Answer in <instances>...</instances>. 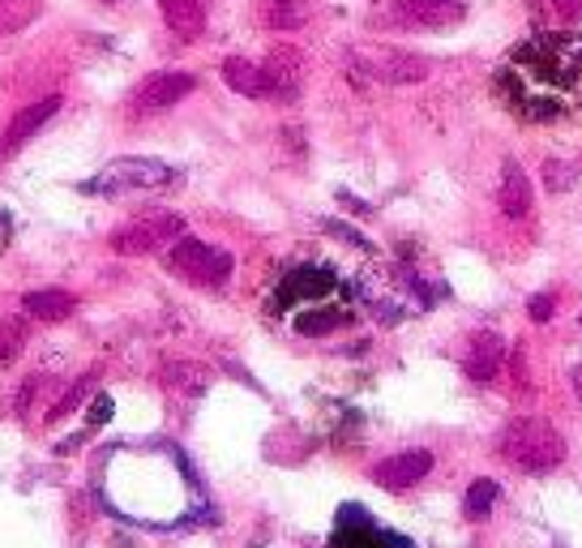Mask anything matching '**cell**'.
Segmentation results:
<instances>
[{"label":"cell","mask_w":582,"mask_h":548,"mask_svg":"<svg viewBox=\"0 0 582 548\" xmlns=\"http://www.w3.org/2000/svg\"><path fill=\"white\" fill-rule=\"evenodd\" d=\"M501 95L518 116L544 125L582 107V39L544 31L518 43L501 65Z\"/></svg>","instance_id":"cell-1"},{"label":"cell","mask_w":582,"mask_h":548,"mask_svg":"<svg viewBox=\"0 0 582 548\" xmlns=\"http://www.w3.org/2000/svg\"><path fill=\"white\" fill-rule=\"evenodd\" d=\"M501 458L510 467H518V472L544 476V472H552L565 458V437L552 424H544V420H515L501 433Z\"/></svg>","instance_id":"cell-2"},{"label":"cell","mask_w":582,"mask_h":548,"mask_svg":"<svg viewBox=\"0 0 582 548\" xmlns=\"http://www.w3.org/2000/svg\"><path fill=\"white\" fill-rule=\"evenodd\" d=\"M176 167H167L159 159H112L98 176H91L82 185V194H98V197H121V194H137V189H167L176 185Z\"/></svg>","instance_id":"cell-3"},{"label":"cell","mask_w":582,"mask_h":548,"mask_svg":"<svg viewBox=\"0 0 582 548\" xmlns=\"http://www.w3.org/2000/svg\"><path fill=\"white\" fill-rule=\"evenodd\" d=\"M167 266L180 275V279H189L197 288H224L227 279H231V254L227 249H215V245H206V240H194V236H180L172 249H167Z\"/></svg>","instance_id":"cell-4"},{"label":"cell","mask_w":582,"mask_h":548,"mask_svg":"<svg viewBox=\"0 0 582 548\" xmlns=\"http://www.w3.org/2000/svg\"><path fill=\"white\" fill-rule=\"evenodd\" d=\"M185 236V219L180 215H150V219H137L112 231V249L116 254H150L159 249L163 240H180Z\"/></svg>","instance_id":"cell-5"},{"label":"cell","mask_w":582,"mask_h":548,"mask_svg":"<svg viewBox=\"0 0 582 548\" xmlns=\"http://www.w3.org/2000/svg\"><path fill=\"white\" fill-rule=\"evenodd\" d=\"M197 91L194 73H180V69H167V73H150L137 91H133V112H163L172 103H180L185 95Z\"/></svg>","instance_id":"cell-6"},{"label":"cell","mask_w":582,"mask_h":548,"mask_svg":"<svg viewBox=\"0 0 582 548\" xmlns=\"http://www.w3.org/2000/svg\"><path fill=\"white\" fill-rule=\"evenodd\" d=\"M433 472V454L428 451H403V454H389L373 467V484H382L389 493H403L412 484H420L424 476Z\"/></svg>","instance_id":"cell-7"},{"label":"cell","mask_w":582,"mask_h":548,"mask_svg":"<svg viewBox=\"0 0 582 548\" xmlns=\"http://www.w3.org/2000/svg\"><path fill=\"white\" fill-rule=\"evenodd\" d=\"M394 13L403 27H450L458 22L463 4L458 0H398Z\"/></svg>","instance_id":"cell-8"},{"label":"cell","mask_w":582,"mask_h":548,"mask_svg":"<svg viewBox=\"0 0 582 548\" xmlns=\"http://www.w3.org/2000/svg\"><path fill=\"white\" fill-rule=\"evenodd\" d=\"M224 82L245 99H274V86H270L266 65H253V61H245V56H227Z\"/></svg>","instance_id":"cell-9"},{"label":"cell","mask_w":582,"mask_h":548,"mask_svg":"<svg viewBox=\"0 0 582 548\" xmlns=\"http://www.w3.org/2000/svg\"><path fill=\"white\" fill-rule=\"evenodd\" d=\"M61 112V95H48L39 99V103H31V107H22L18 116H13V125H9V133H4V151H18V146H27L34 133L43 130L52 116Z\"/></svg>","instance_id":"cell-10"},{"label":"cell","mask_w":582,"mask_h":548,"mask_svg":"<svg viewBox=\"0 0 582 548\" xmlns=\"http://www.w3.org/2000/svg\"><path fill=\"white\" fill-rule=\"evenodd\" d=\"M364 69H368L377 82L407 86V82H420L424 73H428V61H424V56H412V52H386V56L364 61Z\"/></svg>","instance_id":"cell-11"},{"label":"cell","mask_w":582,"mask_h":548,"mask_svg":"<svg viewBox=\"0 0 582 548\" xmlns=\"http://www.w3.org/2000/svg\"><path fill=\"white\" fill-rule=\"evenodd\" d=\"M531 180H527V172L518 167L515 159L501 167V189H497V206L510 215V219H522V215H531Z\"/></svg>","instance_id":"cell-12"},{"label":"cell","mask_w":582,"mask_h":548,"mask_svg":"<svg viewBox=\"0 0 582 548\" xmlns=\"http://www.w3.org/2000/svg\"><path fill=\"white\" fill-rule=\"evenodd\" d=\"M266 73H270V86H274V99H295L300 95V77H304V61L295 48H274L270 61H266Z\"/></svg>","instance_id":"cell-13"},{"label":"cell","mask_w":582,"mask_h":548,"mask_svg":"<svg viewBox=\"0 0 582 548\" xmlns=\"http://www.w3.org/2000/svg\"><path fill=\"white\" fill-rule=\"evenodd\" d=\"M159 13L167 31L180 39H197L206 31V4L201 0H159Z\"/></svg>","instance_id":"cell-14"},{"label":"cell","mask_w":582,"mask_h":548,"mask_svg":"<svg viewBox=\"0 0 582 548\" xmlns=\"http://www.w3.org/2000/svg\"><path fill=\"white\" fill-rule=\"evenodd\" d=\"M501 355H506V343L488 330V334H476L471 348H467V378L476 382H492L497 369H501Z\"/></svg>","instance_id":"cell-15"},{"label":"cell","mask_w":582,"mask_h":548,"mask_svg":"<svg viewBox=\"0 0 582 548\" xmlns=\"http://www.w3.org/2000/svg\"><path fill=\"white\" fill-rule=\"evenodd\" d=\"M22 309L39 318V322H65L69 313L77 309L73 291H61V288H43V291H27L22 296Z\"/></svg>","instance_id":"cell-16"},{"label":"cell","mask_w":582,"mask_h":548,"mask_svg":"<svg viewBox=\"0 0 582 548\" xmlns=\"http://www.w3.org/2000/svg\"><path fill=\"white\" fill-rule=\"evenodd\" d=\"M334 288V275L330 270H318V266H304V270H291L279 288V304H291V300H313L322 291Z\"/></svg>","instance_id":"cell-17"},{"label":"cell","mask_w":582,"mask_h":548,"mask_svg":"<svg viewBox=\"0 0 582 548\" xmlns=\"http://www.w3.org/2000/svg\"><path fill=\"white\" fill-rule=\"evenodd\" d=\"M313 13V0H261V22L270 31H300Z\"/></svg>","instance_id":"cell-18"},{"label":"cell","mask_w":582,"mask_h":548,"mask_svg":"<svg viewBox=\"0 0 582 548\" xmlns=\"http://www.w3.org/2000/svg\"><path fill=\"white\" fill-rule=\"evenodd\" d=\"M39 9H43V0H0V34L27 31L39 18Z\"/></svg>","instance_id":"cell-19"},{"label":"cell","mask_w":582,"mask_h":548,"mask_svg":"<svg viewBox=\"0 0 582 548\" xmlns=\"http://www.w3.org/2000/svg\"><path fill=\"white\" fill-rule=\"evenodd\" d=\"M497 480H476L471 488H467V502H463V510H467V518L471 523H480V518H488V510H492V502H497Z\"/></svg>","instance_id":"cell-20"},{"label":"cell","mask_w":582,"mask_h":548,"mask_svg":"<svg viewBox=\"0 0 582 548\" xmlns=\"http://www.w3.org/2000/svg\"><path fill=\"white\" fill-rule=\"evenodd\" d=\"M27 343V322L22 318H0V364H9Z\"/></svg>","instance_id":"cell-21"},{"label":"cell","mask_w":582,"mask_h":548,"mask_svg":"<svg viewBox=\"0 0 582 548\" xmlns=\"http://www.w3.org/2000/svg\"><path fill=\"white\" fill-rule=\"evenodd\" d=\"M339 325H347V313H300L295 318V330L300 334H330V330H339Z\"/></svg>","instance_id":"cell-22"},{"label":"cell","mask_w":582,"mask_h":548,"mask_svg":"<svg viewBox=\"0 0 582 548\" xmlns=\"http://www.w3.org/2000/svg\"><path fill=\"white\" fill-rule=\"evenodd\" d=\"M95 386V373H86V378H77V386L69 390L65 399H56V403H52V412H48V420H65L69 412H77V407H82V399H86V390Z\"/></svg>","instance_id":"cell-23"},{"label":"cell","mask_w":582,"mask_h":548,"mask_svg":"<svg viewBox=\"0 0 582 548\" xmlns=\"http://www.w3.org/2000/svg\"><path fill=\"white\" fill-rule=\"evenodd\" d=\"M540 18H582V0H536Z\"/></svg>","instance_id":"cell-24"},{"label":"cell","mask_w":582,"mask_h":548,"mask_svg":"<svg viewBox=\"0 0 582 548\" xmlns=\"http://www.w3.org/2000/svg\"><path fill=\"white\" fill-rule=\"evenodd\" d=\"M544 180H549V189H570L574 185V167L570 163H544Z\"/></svg>","instance_id":"cell-25"},{"label":"cell","mask_w":582,"mask_h":548,"mask_svg":"<svg viewBox=\"0 0 582 548\" xmlns=\"http://www.w3.org/2000/svg\"><path fill=\"white\" fill-rule=\"evenodd\" d=\"M527 313H531V322H549L552 318V296L549 291H540V296H531V304H527Z\"/></svg>","instance_id":"cell-26"},{"label":"cell","mask_w":582,"mask_h":548,"mask_svg":"<svg viewBox=\"0 0 582 548\" xmlns=\"http://www.w3.org/2000/svg\"><path fill=\"white\" fill-rule=\"evenodd\" d=\"M322 227H325V231H334V236H343V240H347V245H360V249H368V240H364V236H360L356 227L339 224V219H322Z\"/></svg>","instance_id":"cell-27"},{"label":"cell","mask_w":582,"mask_h":548,"mask_svg":"<svg viewBox=\"0 0 582 548\" xmlns=\"http://www.w3.org/2000/svg\"><path fill=\"white\" fill-rule=\"evenodd\" d=\"M107 416H112V399H98L95 403V424H103Z\"/></svg>","instance_id":"cell-28"},{"label":"cell","mask_w":582,"mask_h":548,"mask_svg":"<svg viewBox=\"0 0 582 548\" xmlns=\"http://www.w3.org/2000/svg\"><path fill=\"white\" fill-rule=\"evenodd\" d=\"M382 540H386L389 548H412V545H407V540H403V536H389V531H386V536H382Z\"/></svg>","instance_id":"cell-29"},{"label":"cell","mask_w":582,"mask_h":548,"mask_svg":"<svg viewBox=\"0 0 582 548\" xmlns=\"http://www.w3.org/2000/svg\"><path fill=\"white\" fill-rule=\"evenodd\" d=\"M574 378H579V394H582V364H579V369H574Z\"/></svg>","instance_id":"cell-30"},{"label":"cell","mask_w":582,"mask_h":548,"mask_svg":"<svg viewBox=\"0 0 582 548\" xmlns=\"http://www.w3.org/2000/svg\"><path fill=\"white\" fill-rule=\"evenodd\" d=\"M0 236H4V215H0Z\"/></svg>","instance_id":"cell-31"},{"label":"cell","mask_w":582,"mask_h":548,"mask_svg":"<svg viewBox=\"0 0 582 548\" xmlns=\"http://www.w3.org/2000/svg\"><path fill=\"white\" fill-rule=\"evenodd\" d=\"M107 4H112V0H107Z\"/></svg>","instance_id":"cell-32"}]
</instances>
